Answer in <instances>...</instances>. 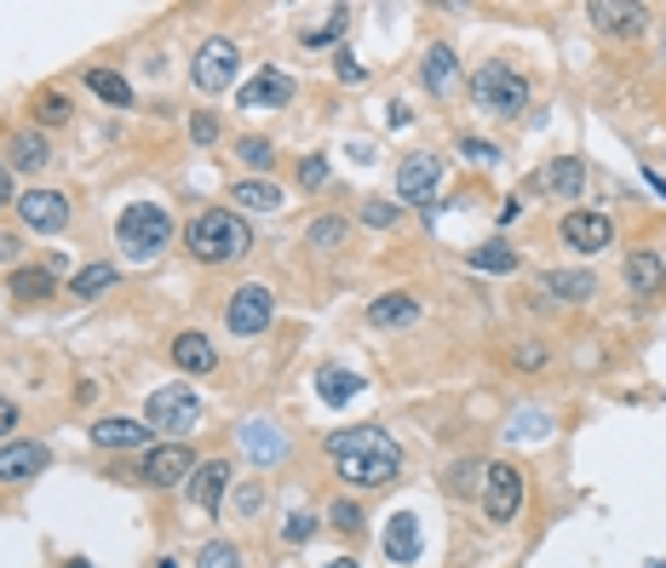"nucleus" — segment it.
<instances>
[{"mask_svg":"<svg viewBox=\"0 0 666 568\" xmlns=\"http://www.w3.org/2000/svg\"><path fill=\"white\" fill-rule=\"evenodd\" d=\"M328 459L351 488H386L402 477V448L379 425H351L328 436Z\"/></svg>","mask_w":666,"mask_h":568,"instance_id":"1","label":"nucleus"},{"mask_svg":"<svg viewBox=\"0 0 666 568\" xmlns=\"http://www.w3.org/2000/svg\"><path fill=\"white\" fill-rule=\"evenodd\" d=\"M185 247L201 265H230V258L253 253V230H247L242 213H230V207H208V213H196L185 224Z\"/></svg>","mask_w":666,"mask_h":568,"instance_id":"2","label":"nucleus"},{"mask_svg":"<svg viewBox=\"0 0 666 568\" xmlns=\"http://www.w3.org/2000/svg\"><path fill=\"white\" fill-rule=\"evenodd\" d=\"M115 242H121L126 258H156V253H167V242H173V213H167V207H156V201L121 207Z\"/></svg>","mask_w":666,"mask_h":568,"instance_id":"3","label":"nucleus"},{"mask_svg":"<svg viewBox=\"0 0 666 568\" xmlns=\"http://www.w3.org/2000/svg\"><path fill=\"white\" fill-rule=\"evenodd\" d=\"M471 98L482 103L489 115H523L529 110V81L511 64H482L471 75Z\"/></svg>","mask_w":666,"mask_h":568,"instance_id":"4","label":"nucleus"},{"mask_svg":"<svg viewBox=\"0 0 666 568\" xmlns=\"http://www.w3.org/2000/svg\"><path fill=\"white\" fill-rule=\"evenodd\" d=\"M149 431L162 436H185L196 420H201V397L190 391V385H162V391H149Z\"/></svg>","mask_w":666,"mask_h":568,"instance_id":"5","label":"nucleus"},{"mask_svg":"<svg viewBox=\"0 0 666 568\" xmlns=\"http://www.w3.org/2000/svg\"><path fill=\"white\" fill-rule=\"evenodd\" d=\"M270 316H276V293L265 288V281H247V288H236V293H230V304H224V327L236 333V339L265 333Z\"/></svg>","mask_w":666,"mask_h":568,"instance_id":"6","label":"nucleus"},{"mask_svg":"<svg viewBox=\"0 0 666 568\" xmlns=\"http://www.w3.org/2000/svg\"><path fill=\"white\" fill-rule=\"evenodd\" d=\"M236 69H242V46L230 41V35H213V41H201L190 75H196V87H201V92H230Z\"/></svg>","mask_w":666,"mask_h":568,"instance_id":"7","label":"nucleus"},{"mask_svg":"<svg viewBox=\"0 0 666 568\" xmlns=\"http://www.w3.org/2000/svg\"><path fill=\"white\" fill-rule=\"evenodd\" d=\"M477 494H482V516H489V523H511L523 505V471L518 465H489Z\"/></svg>","mask_w":666,"mask_h":568,"instance_id":"8","label":"nucleus"},{"mask_svg":"<svg viewBox=\"0 0 666 568\" xmlns=\"http://www.w3.org/2000/svg\"><path fill=\"white\" fill-rule=\"evenodd\" d=\"M18 219L41 230V236H58V230L69 224V196L64 190H23L18 196Z\"/></svg>","mask_w":666,"mask_h":568,"instance_id":"9","label":"nucleus"},{"mask_svg":"<svg viewBox=\"0 0 666 568\" xmlns=\"http://www.w3.org/2000/svg\"><path fill=\"white\" fill-rule=\"evenodd\" d=\"M190 477H196V454L185 443H162V448L144 454V482L149 488H178V482H190Z\"/></svg>","mask_w":666,"mask_h":568,"instance_id":"10","label":"nucleus"},{"mask_svg":"<svg viewBox=\"0 0 666 568\" xmlns=\"http://www.w3.org/2000/svg\"><path fill=\"white\" fill-rule=\"evenodd\" d=\"M437 185H443V162H437L431 149L397 162V196H402V201H431V196H437Z\"/></svg>","mask_w":666,"mask_h":568,"instance_id":"11","label":"nucleus"},{"mask_svg":"<svg viewBox=\"0 0 666 568\" xmlns=\"http://www.w3.org/2000/svg\"><path fill=\"white\" fill-rule=\"evenodd\" d=\"M46 465H53V448L46 443H23V436L0 443V482H30V477L46 471Z\"/></svg>","mask_w":666,"mask_h":568,"instance_id":"12","label":"nucleus"},{"mask_svg":"<svg viewBox=\"0 0 666 568\" xmlns=\"http://www.w3.org/2000/svg\"><path fill=\"white\" fill-rule=\"evenodd\" d=\"M614 236L609 213H592V207H575V213H563V242H569L575 253H603Z\"/></svg>","mask_w":666,"mask_h":568,"instance_id":"13","label":"nucleus"},{"mask_svg":"<svg viewBox=\"0 0 666 568\" xmlns=\"http://www.w3.org/2000/svg\"><path fill=\"white\" fill-rule=\"evenodd\" d=\"M420 81H425L431 98H454V87H459V52H454L448 41H431V46H425Z\"/></svg>","mask_w":666,"mask_h":568,"instance_id":"14","label":"nucleus"},{"mask_svg":"<svg viewBox=\"0 0 666 568\" xmlns=\"http://www.w3.org/2000/svg\"><path fill=\"white\" fill-rule=\"evenodd\" d=\"M586 18H592L603 35H621V41L644 35V23H650V12L632 7V0H592V7H586Z\"/></svg>","mask_w":666,"mask_h":568,"instance_id":"15","label":"nucleus"},{"mask_svg":"<svg viewBox=\"0 0 666 568\" xmlns=\"http://www.w3.org/2000/svg\"><path fill=\"white\" fill-rule=\"evenodd\" d=\"M288 98H293V75L288 69H259L242 87V110H288Z\"/></svg>","mask_w":666,"mask_h":568,"instance_id":"16","label":"nucleus"},{"mask_svg":"<svg viewBox=\"0 0 666 568\" xmlns=\"http://www.w3.org/2000/svg\"><path fill=\"white\" fill-rule=\"evenodd\" d=\"M626 288L637 299H661L666 293V258L655 247H632L626 253Z\"/></svg>","mask_w":666,"mask_h":568,"instance_id":"17","label":"nucleus"},{"mask_svg":"<svg viewBox=\"0 0 666 568\" xmlns=\"http://www.w3.org/2000/svg\"><path fill=\"white\" fill-rule=\"evenodd\" d=\"M586 185V167H580V155H557V162H546L541 172H534V190H546V196H563V201H575Z\"/></svg>","mask_w":666,"mask_h":568,"instance_id":"18","label":"nucleus"},{"mask_svg":"<svg viewBox=\"0 0 666 568\" xmlns=\"http://www.w3.org/2000/svg\"><path fill=\"white\" fill-rule=\"evenodd\" d=\"M224 488H230V459H201L196 477H190V500L213 516L224 505Z\"/></svg>","mask_w":666,"mask_h":568,"instance_id":"19","label":"nucleus"},{"mask_svg":"<svg viewBox=\"0 0 666 568\" xmlns=\"http://www.w3.org/2000/svg\"><path fill=\"white\" fill-rule=\"evenodd\" d=\"M425 316V304L414 293H379L368 304V327H414Z\"/></svg>","mask_w":666,"mask_h":568,"instance_id":"20","label":"nucleus"},{"mask_svg":"<svg viewBox=\"0 0 666 568\" xmlns=\"http://www.w3.org/2000/svg\"><path fill=\"white\" fill-rule=\"evenodd\" d=\"M173 368L178 374H213L219 368V350L208 345V333H178V339H173Z\"/></svg>","mask_w":666,"mask_h":568,"instance_id":"21","label":"nucleus"},{"mask_svg":"<svg viewBox=\"0 0 666 568\" xmlns=\"http://www.w3.org/2000/svg\"><path fill=\"white\" fill-rule=\"evenodd\" d=\"M541 288H546V299H557V304H586V299L598 293V276H592V270H546Z\"/></svg>","mask_w":666,"mask_h":568,"instance_id":"22","label":"nucleus"},{"mask_svg":"<svg viewBox=\"0 0 666 568\" xmlns=\"http://www.w3.org/2000/svg\"><path fill=\"white\" fill-rule=\"evenodd\" d=\"M12 299H23V304H41V299H58V276L53 270H35V265H12Z\"/></svg>","mask_w":666,"mask_h":568,"instance_id":"23","label":"nucleus"},{"mask_svg":"<svg viewBox=\"0 0 666 568\" xmlns=\"http://www.w3.org/2000/svg\"><path fill=\"white\" fill-rule=\"evenodd\" d=\"M92 443L110 448V454H126V448H144L149 443V425H138V420H98L92 425Z\"/></svg>","mask_w":666,"mask_h":568,"instance_id":"24","label":"nucleus"},{"mask_svg":"<svg viewBox=\"0 0 666 568\" xmlns=\"http://www.w3.org/2000/svg\"><path fill=\"white\" fill-rule=\"evenodd\" d=\"M386 557L391 563H414L420 557V516H408V511L391 516L386 523Z\"/></svg>","mask_w":666,"mask_h":568,"instance_id":"25","label":"nucleus"},{"mask_svg":"<svg viewBox=\"0 0 666 568\" xmlns=\"http://www.w3.org/2000/svg\"><path fill=\"white\" fill-rule=\"evenodd\" d=\"M46 162H53V144H46V133H35V126L12 133V167L18 172H41Z\"/></svg>","mask_w":666,"mask_h":568,"instance_id":"26","label":"nucleus"},{"mask_svg":"<svg viewBox=\"0 0 666 568\" xmlns=\"http://www.w3.org/2000/svg\"><path fill=\"white\" fill-rule=\"evenodd\" d=\"M236 207H247V213H276L281 190L270 185V178H236Z\"/></svg>","mask_w":666,"mask_h":568,"instance_id":"27","label":"nucleus"},{"mask_svg":"<svg viewBox=\"0 0 666 568\" xmlns=\"http://www.w3.org/2000/svg\"><path fill=\"white\" fill-rule=\"evenodd\" d=\"M110 288H115V265H87V270H75V281H69L75 299H98Z\"/></svg>","mask_w":666,"mask_h":568,"instance_id":"28","label":"nucleus"},{"mask_svg":"<svg viewBox=\"0 0 666 568\" xmlns=\"http://www.w3.org/2000/svg\"><path fill=\"white\" fill-rule=\"evenodd\" d=\"M317 391H322V402H351L356 391H363V379L345 374V368H322L317 374Z\"/></svg>","mask_w":666,"mask_h":568,"instance_id":"29","label":"nucleus"},{"mask_svg":"<svg viewBox=\"0 0 666 568\" xmlns=\"http://www.w3.org/2000/svg\"><path fill=\"white\" fill-rule=\"evenodd\" d=\"M87 87L104 98V103H115V110H126V103H133V87H126L115 69H87Z\"/></svg>","mask_w":666,"mask_h":568,"instance_id":"30","label":"nucleus"},{"mask_svg":"<svg viewBox=\"0 0 666 568\" xmlns=\"http://www.w3.org/2000/svg\"><path fill=\"white\" fill-rule=\"evenodd\" d=\"M345 236H351V224H345L340 213H322V219L311 224V247H317V253H340Z\"/></svg>","mask_w":666,"mask_h":568,"instance_id":"31","label":"nucleus"},{"mask_svg":"<svg viewBox=\"0 0 666 568\" xmlns=\"http://www.w3.org/2000/svg\"><path fill=\"white\" fill-rule=\"evenodd\" d=\"M471 270H489V276H506V270H518V253H511L506 242H482L471 253Z\"/></svg>","mask_w":666,"mask_h":568,"instance_id":"32","label":"nucleus"},{"mask_svg":"<svg viewBox=\"0 0 666 568\" xmlns=\"http://www.w3.org/2000/svg\"><path fill=\"white\" fill-rule=\"evenodd\" d=\"M69 115H75V103H69V98H64L58 87L35 92V121H41V126H64Z\"/></svg>","mask_w":666,"mask_h":568,"instance_id":"33","label":"nucleus"},{"mask_svg":"<svg viewBox=\"0 0 666 568\" xmlns=\"http://www.w3.org/2000/svg\"><path fill=\"white\" fill-rule=\"evenodd\" d=\"M196 568H242V552L230 546V539H208V546L196 552Z\"/></svg>","mask_w":666,"mask_h":568,"instance_id":"34","label":"nucleus"},{"mask_svg":"<svg viewBox=\"0 0 666 568\" xmlns=\"http://www.w3.org/2000/svg\"><path fill=\"white\" fill-rule=\"evenodd\" d=\"M511 361H518L523 374H541L546 361H552V345H546V339H523L518 350H511Z\"/></svg>","mask_w":666,"mask_h":568,"instance_id":"35","label":"nucleus"},{"mask_svg":"<svg viewBox=\"0 0 666 568\" xmlns=\"http://www.w3.org/2000/svg\"><path fill=\"white\" fill-rule=\"evenodd\" d=\"M482 471H489L482 459H459L454 471H448V488H454V494H471V488H482V482H477Z\"/></svg>","mask_w":666,"mask_h":568,"instance_id":"36","label":"nucleus"},{"mask_svg":"<svg viewBox=\"0 0 666 568\" xmlns=\"http://www.w3.org/2000/svg\"><path fill=\"white\" fill-rule=\"evenodd\" d=\"M345 23H351V12L340 7V12H333V18L322 23V30H304V46H328V41H340V35H345Z\"/></svg>","mask_w":666,"mask_h":568,"instance_id":"37","label":"nucleus"},{"mask_svg":"<svg viewBox=\"0 0 666 568\" xmlns=\"http://www.w3.org/2000/svg\"><path fill=\"white\" fill-rule=\"evenodd\" d=\"M328 523L340 528V534H363V511H356L351 500H333V511H328Z\"/></svg>","mask_w":666,"mask_h":568,"instance_id":"38","label":"nucleus"},{"mask_svg":"<svg viewBox=\"0 0 666 568\" xmlns=\"http://www.w3.org/2000/svg\"><path fill=\"white\" fill-rule=\"evenodd\" d=\"M247 448L259 454V459H281V443H276L270 425H247Z\"/></svg>","mask_w":666,"mask_h":568,"instance_id":"39","label":"nucleus"},{"mask_svg":"<svg viewBox=\"0 0 666 568\" xmlns=\"http://www.w3.org/2000/svg\"><path fill=\"white\" fill-rule=\"evenodd\" d=\"M459 155H466V162H477V167H495V162H500V149H495L489 138H471V133L459 138Z\"/></svg>","mask_w":666,"mask_h":568,"instance_id":"40","label":"nucleus"},{"mask_svg":"<svg viewBox=\"0 0 666 568\" xmlns=\"http://www.w3.org/2000/svg\"><path fill=\"white\" fill-rule=\"evenodd\" d=\"M299 185L304 190H322L328 185V162H322V155H304V162H299Z\"/></svg>","mask_w":666,"mask_h":568,"instance_id":"41","label":"nucleus"},{"mask_svg":"<svg viewBox=\"0 0 666 568\" xmlns=\"http://www.w3.org/2000/svg\"><path fill=\"white\" fill-rule=\"evenodd\" d=\"M317 534V516H288V528H281V539H288V546H304V539H311Z\"/></svg>","mask_w":666,"mask_h":568,"instance_id":"42","label":"nucleus"},{"mask_svg":"<svg viewBox=\"0 0 666 568\" xmlns=\"http://www.w3.org/2000/svg\"><path fill=\"white\" fill-rule=\"evenodd\" d=\"M363 224H374V230H386V224H397V207H391V201H379V196H374V201H368V207H363Z\"/></svg>","mask_w":666,"mask_h":568,"instance_id":"43","label":"nucleus"},{"mask_svg":"<svg viewBox=\"0 0 666 568\" xmlns=\"http://www.w3.org/2000/svg\"><path fill=\"white\" fill-rule=\"evenodd\" d=\"M242 162L247 167H270V144L265 138H242Z\"/></svg>","mask_w":666,"mask_h":568,"instance_id":"44","label":"nucleus"},{"mask_svg":"<svg viewBox=\"0 0 666 568\" xmlns=\"http://www.w3.org/2000/svg\"><path fill=\"white\" fill-rule=\"evenodd\" d=\"M190 138H196V144H213V138H219V121H213V115H196V121H190Z\"/></svg>","mask_w":666,"mask_h":568,"instance_id":"45","label":"nucleus"},{"mask_svg":"<svg viewBox=\"0 0 666 568\" xmlns=\"http://www.w3.org/2000/svg\"><path fill=\"white\" fill-rule=\"evenodd\" d=\"M18 253H23V242H18V236H7V230H0V265H12Z\"/></svg>","mask_w":666,"mask_h":568,"instance_id":"46","label":"nucleus"},{"mask_svg":"<svg viewBox=\"0 0 666 568\" xmlns=\"http://www.w3.org/2000/svg\"><path fill=\"white\" fill-rule=\"evenodd\" d=\"M322 568H363V563H356V557H340V563H322Z\"/></svg>","mask_w":666,"mask_h":568,"instance_id":"47","label":"nucleus"},{"mask_svg":"<svg viewBox=\"0 0 666 568\" xmlns=\"http://www.w3.org/2000/svg\"><path fill=\"white\" fill-rule=\"evenodd\" d=\"M162 568H173V563H162Z\"/></svg>","mask_w":666,"mask_h":568,"instance_id":"48","label":"nucleus"}]
</instances>
